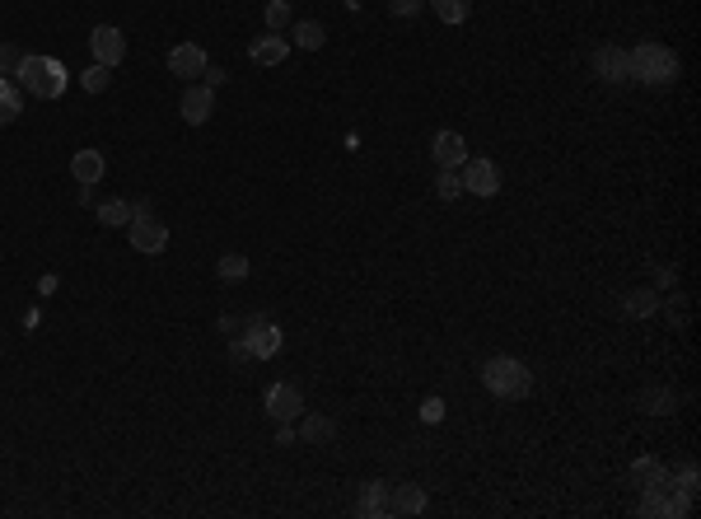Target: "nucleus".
Masks as SVG:
<instances>
[{"label": "nucleus", "mask_w": 701, "mask_h": 519, "mask_svg": "<svg viewBox=\"0 0 701 519\" xmlns=\"http://www.w3.org/2000/svg\"><path fill=\"white\" fill-rule=\"evenodd\" d=\"M216 271H220V281H243V276H249V258H243V253H225L216 262Z\"/></svg>", "instance_id": "nucleus-25"}, {"label": "nucleus", "mask_w": 701, "mask_h": 519, "mask_svg": "<svg viewBox=\"0 0 701 519\" xmlns=\"http://www.w3.org/2000/svg\"><path fill=\"white\" fill-rule=\"evenodd\" d=\"M99 225H132V202H103L99 207Z\"/></svg>", "instance_id": "nucleus-26"}, {"label": "nucleus", "mask_w": 701, "mask_h": 519, "mask_svg": "<svg viewBox=\"0 0 701 519\" xmlns=\"http://www.w3.org/2000/svg\"><path fill=\"white\" fill-rule=\"evenodd\" d=\"M70 174H75V183H80V187H94V183L108 174V159H103V150H75V159H70Z\"/></svg>", "instance_id": "nucleus-14"}, {"label": "nucleus", "mask_w": 701, "mask_h": 519, "mask_svg": "<svg viewBox=\"0 0 701 519\" xmlns=\"http://www.w3.org/2000/svg\"><path fill=\"white\" fill-rule=\"evenodd\" d=\"M90 52H94L99 66L117 70L122 57H127V37H122V28H112V24H99V28L90 33Z\"/></svg>", "instance_id": "nucleus-5"}, {"label": "nucleus", "mask_w": 701, "mask_h": 519, "mask_svg": "<svg viewBox=\"0 0 701 519\" xmlns=\"http://www.w3.org/2000/svg\"><path fill=\"white\" fill-rule=\"evenodd\" d=\"M220 333H225V342L243 337V333H249V313H243V318H220Z\"/></svg>", "instance_id": "nucleus-32"}, {"label": "nucleus", "mask_w": 701, "mask_h": 519, "mask_svg": "<svg viewBox=\"0 0 701 519\" xmlns=\"http://www.w3.org/2000/svg\"><path fill=\"white\" fill-rule=\"evenodd\" d=\"M291 0H271L267 5V33H281V28H291Z\"/></svg>", "instance_id": "nucleus-27"}, {"label": "nucleus", "mask_w": 701, "mask_h": 519, "mask_svg": "<svg viewBox=\"0 0 701 519\" xmlns=\"http://www.w3.org/2000/svg\"><path fill=\"white\" fill-rule=\"evenodd\" d=\"M108 79H112V70H108V66H99V61H94V66H90V70H85V75H80V85H85V90H90V94H103V90H108Z\"/></svg>", "instance_id": "nucleus-28"}, {"label": "nucleus", "mask_w": 701, "mask_h": 519, "mask_svg": "<svg viewBox=\"0 0 701 519\" xmlns=\"http://www.w3.org/2000/svg\"><path fill=\"white\" fill-rule=\"evenodd\" d=\"M459 183H463V192H473V196H496V192H501V169L491 164V159H463Z\"/></svg>", "instance_id": "nucleus-4"}, {"label": "nucleus", "mask_w": 701, "mask_h": 519, "mask_svg": "<svg viewBox=\"0 0 701 519\" xmlns=\"http://www.w3.org/2000/svg\"><path fill=\"white\" fill-rule=\"evenodd\" d=\"M300 412H304V393L295 384H271V393H267V417L271 421H300Z\"/></svg>", "instance_id": "nucleus-8"}, {"label": "nucleus", "mask_w": 701, "mask_h": 519, "mask_svg": "<svg viewBox=\"0 0 701 519\" xmlns=\"http://www.w3.org/2000/svg\"><path fill=\"white\" fill-rule=\"evenodd\" d=\"M622 309H627L632 318H645V313L659 309V295H654V291H632V295L622 300Z\"/></svg>", "instance_id": "nucleus-23"}, {"label": "nucleus", "mask_w": 701, "mask_h": 519, "mask_svg": "<svg viewBox=\"0 0 701 519\" xmlns=\"http://www.w3.org/2000/svg\"><path fill=\"white\" fill-rule=\"evenodd\" d=\"M669 477H674V472L659 463V459H636V463H632V482H636V487H669Z\"/></svg>", "instance_id": "nucleus-18"}, {"label": "nucleus", "mask_w": 701, "mask_h": 519, "mask_svg": "<svg viewBox=\"0 0 701 519\" xmlns=\"http://www.w3.org/2000/svg\"><path fill=\"white\" fill-rule=\"evenodd\" d=\"M291 37H295L304 52H318V48L327 43V28H323L318 19H295V24H291Z\"/></svg>", "instance_id": "nucleus-20"}, {"label": "nucleus", "mask_w": 701, "mask_h": 519, "mask_svg": "<svg viewBox=\"0 0 701 519\" xmlns=\"http://www.w3.org/2000/svg\"><path fill=\"white\" fill-rule=\"evenodd\" d=\"M183 122L187 127H201L206 122V117H211V108H216V90L211 85H196V79H192V85L183 90Z\"/></svg>", "instance_id": "nucleus-9"}, {"label": "nucleus", "mask_w": 701, "mask_h": 519, "mask_svg": "<svg viewBox=\"0 0 701 519\" xmlns=\"http://www.w3.org/2000/svg\"><path fill=\"white\" fill-rule=\"evenodd\" d=\"M627 61H632V75L641 85H674L678 70H683L674 48H664V43H641L636 52H627Z\"/></svg>", "instance_id": "nucleus-3"}, {"label": "nucleus", "mask_w": 701, "mask_h": 519, "mask_svg": "<svg viewBox=\"0 0 701 519\" xmlns=\"http://www.w3.org/2000/svg\"><path fill=\"white\" fill-rule=\"evenodd\" d=\"M426 510V492L411 482H388V514H421Z\"/></svg>", "instance_id": "nucleus-15"}, {"label": "nucleus", "mask_w": 701, "mask_h": 519, "mask_svg": "<svg viewBox=\"0 0 701 519\" xmlns=\"http://www.w3.org/2000/svg\"><path fill=\"white\" fill-rule=\"evenodd\" d=\"M206 66H211V61H206V52H201L196 43H178V48L169 52V70H174V75H183L187 85H192V79H196Z\"/></svg>", "instance_id": "nucleus-13"}, {"label": "nucleus", "mask_w": 701, "mask_h": 519, "mask_svg": "<svg viewBox=\"0 0 701 519\" xmlns=\"http://www.w3.org/2000/svg\"><path fill=\"white\" fill-rule=\"evenodd\" d=\"M132 249L136 253H164V244H169V225H159L154 216H132Z\"/></svg>", "instance_id": "nucleus-7"}, {"label": "nucleus", "mask_w": 701, "mask_h": 519, "mask_svg": "<svg viewBox=\"0 0 701 519\" xmlns=\"http://www.w3.org/2000/svg\"><path fill=\"white\" fill-rule=\"evenodd\" d=\"M300 440H304V445H327V440H337V421H333V417H318V412L300 417Z\"/></svg>", "instance_id": "nucleus-16"}, {"label": "nucleus", "mask_w": 701, "mask_h": 519, "mask_svg": "<svg viewBox=\"0 0 701 519\" xmlns=\"http://www.w3.org/2000/svg\"><path fill=\"white\" fill-rule=\"evenodd\" d=\"M15 79H19V90H28L33 99H61L66 85H70V75H66V66L57 57H28V52H24Z\"/></svg>", "instance_id": "nucleus-1"}, {"label": "nucleus", "mask_w": 701, "mask_h": 519, "mask_svg": "<svg viewBox=\"0 0 701 519\" xmlns=\"http://www.w3.org/2000/svg\"><path fill=\"white\" fill-rule=\"evenodd\" d=\"M594 70L599 79H608V85H622V79H632V61L622 48H599L594 52Z\"/></svg>", "instance_id": "nucleus-11"}, {"label": "nucleus", "mask_w": 701, "mask_h": 519, "mask_svg": "<svg viewBox=\"0 0 701 519\" xmlns=\"http://www.w3.org/2000/svg\"><path fill=\"white\" fill-rule=\"evenodd\" d=\"M19 61H24V52H19L15 43H0V79L15 75V70H19Z\"/></svg>", "instance_id": "nucleus-30"}, {"label": "nucleus", "mask_w": 701, "mask_h": 519, "mask_svg": "<svg viewBox=\"0 0 701 519\" xmlns=\"http://www.w3.org/2000/svg\"><path fill=\"white\" fill-rule=\"evenodd\" d=\"M229 361H234V365H249V361H253V355H249V342H243V337H229Z\"/></svg>", "instance_id": "nucleus-34"}, {"label": "nucleus", "mask_w": 701, "mask_h": 519, "mask_svg": "<svg viewBox=\"0 0 701 519\" xmlns=\"http://www.w3.org/2000/svg\"><path fill=\"white\" fill-rule=\"evenodd\" d=\"M430 154H435V164H440V169H463V159H468V141H463L459 132H435Z\"/></svg>", "instance_id": "nucleus-10"}, {"label": "nucleus", "mask_w": 701, "mask_h": 519, "mask_svg": "<svg viewBox=\"0 0 701 519\" xmlns=\"http://www.w3.org/2000/svg\"><path fill=\"white\" fill-rule=\"evenodd\" d=\"M435 196H440V202H453V196H463L459 169H440V174H435Z\"/></svg>", "instance_id": "nucleus-24"}, {"label": "nucleus", "mask_w": 701, "mask_h": 519, "mask_svg": "<svg viewBox=\"0 0 701 519\" xmlns=\"http://www.w3.org/2000/svg\"><path fill=\"white\" fill-rule=\"evenodd\" d=\"M426 10V0H388V15H398V19H417Z\"/></svg>", "instance_id": "nucleus-31"}, {"label": "nucleus", "mask_w": 701, "mask_h": 519, "mask_svg": "<svg viewBox=\"0 0 701 519\" xmlns=\"http://www.w3.org/2000/svg\"><path fill=\"white\" fill-rule=\"evenodd\" d=\"M426 5H430L444 24H463L468 10H473V0H426Z\"/></svg>", "instance_id": "nucleus-22"}, {"label": "nucleus", "mask_w": 701, "mask_h": 519, "mask_svg": "<svg viewBox=\"0 0 701 519\" xmlns=\"http://www.w3.org/2000/svg\"><path fill=\"white\" fill-rule=\"evenodd\" d=\"M19 112H24V99H19V90L10 85V79H0V127H10Z\"/></svg>", "instance_id": "nucleus-21"}, {"label": "nucleus", "mask_w": 701, "mask_h": 519, "mask_svg": "<svg viewBox=\"0 0 701 519\" xmlns=\"http://www.w3.org/2000/svg\"><path fill=\"white\" fill-rule=\"evenodd\" d=\"M356 514H365V519L388 514V482H365L360 487V501H356Z\"/></svg>", "instance_id": "nucleus-17"}, {"label": "nucleus", "mask_w": 701, "mask_h": 519, "mask_svg": "<svg viewBox=\"0 0 701 519\" xmlns=\"http://www.w3.org/2000/svg\"><path fill=\"white\" fill-rule=\"evenodd\" d=\"M276 426H281V430H276V445H281V450H291V445H295V430H291V421H276Z\"/></svg>", "instance_id": "nucleus-36"}, {"label": "nucleus", "mask_w": 701, "mask_h": 519, "mask_svg": "<svg viewBox=\"0 0 701 519\" xmlns=\"http://www.w3.org/2000/svg\"><path fill=\"white\" fill-rule=\"evenodd\" d=\"M636 408L650 412V417H669V412L678 408V397H674V388H645V393L636 397Z\"/></svg>", "instance_id": "nucleus-19"}, {"label": "nucleus", "mask_w": 701, "mask_h": 519, "mask_svg": "<svg viewBox=\"0 0 701 519\" xmlns=\"http://www.w3.org/2000/svg\"><path fill=\"white\" fill-rule=\"evenodd\" d=\"M482 384H486V393L515 403V397H524L533 388V375H528L524 361H515V355H491V361L482 365Z\"/></svg>", "instance_id": "nucleus-2"}, {"label": "nucleus", "mask_w": 701, "mask_h": 519, "mask_svg": "<svg viewBox=\"0 0 701 519\" xmlns=\"http://www.w3.org/2000/svg\"><path fill=\"white\" fill-rule=\"evenodd\" d=\"M674 482V492H683V496H696V482H701V472H696V463H683L678 468V477H669Z\"/></svg>", "instance_id": "nucleus-29"}, {"label": "nucleus", "mask_w": 701, "mask_h": 519, "mask_svg": "<svg viewBox=\"0 0 701 519\" xmlns=\"http://www.w3.org/2000/svg\"><path fill=\"white\" fill-rule=\"evenodd\" d=\"M201 85L220 90V85H225V66H206V70H201Z\"/></svg>", "instance_id": "nucleus-35"}, {"label": "nucleus", "mask_w": 701, "mask_h": 519, "mask_svg": "<svg viewBox=\"0 0 701 519\" xmlns=\"http://www.w3.org/2000/svg\"><path fill=\"white\" fill-rule=\"evenodd\" d=\"M249 57H253L258 66H281L285 57H291V37L262 33V37H253V43H249Z\"/></svg>", "instance_id": "nucleus-12"}, {"label": "nucleus", "mask_w": 701, "mask_h": 519, "mask_svg": "<svg viewBox=\"0 0 701 519\" xmlns=\"http://www.w3.org/2000/svg\"><path fill=\"white\" fill-rule=\"evenodd\" d=\"M421 421H426V426L444 421V403H440V397H426V403H421Z\"/></svg>", "instance_id": "nucleus-33"}, {"label": "nucleus", "mask_w": 701, "mask_h": 519, "mask_svg": "<svg viewBox=\"0 0 701 519\" xmlns=\"http://www.w3.org/2000/svg\"><path fill=\"white\" fill-rule=\"evenodd\" d=\"M243 342H249L253 361H271V355L281 351V328L267 323L262 313H249V333H243Z\"/></svg>", "instance_id": "nucleus-6"}]
</instances>
